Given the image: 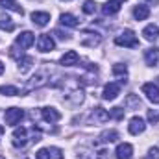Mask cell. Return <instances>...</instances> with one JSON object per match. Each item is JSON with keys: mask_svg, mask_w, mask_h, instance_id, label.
<instances>
[{"mask_svg": "<svg viewBox=\"0 0 159 159\" xmlns=\"http://www.w3.org/2000/svg\"><path fill=\"white\" fill-rule=\"evenodd\" d=\"M56 35H57V37H59V39H69V35H67V34H63V32H59V30H56Z\"/></svg>", "mask_w": 159, "mask_h": 159, "instance_id": "obj_34", "label": "cell"}, {"mask_svg": "<svg viewBox=\"0 0 159 159\" xmlns=\"http://www.w3.org/2000/svg\"><path fill=\"white\" fill-rule=\"evenodd\" d=\"M41 117H43L44 122L54 124V122H57V120L61 119V113H59L56 107H43V109H41Z\"/></svg>", "mask_w": 159, "mask_h": 159, "instance_id": "obj_7", "label": "cell"}, {"mask_svg": "<svg viewBox=\"0 0 159 159\" xmlns=\"http://www.w3.org/2000/svg\"><path fill=\"white\" fill-rule=\"evenodd\" d=\"M115 156H117V159H131L133 157V146L129 143H122L117 146Z\"/></svg>", "mask_w": 159, "mask_h": 159, "instance_id": "obj_10", "label": "cell"}, {"mask_svg": "<svg viewBox=\"0 0 159 159\" xmlns=\"http://www.w3.org/2000/svg\"><path fill=\"white\" fill-rule=\"evenodd\" d=\"M0 28L6 30V32H13V30H15V24L11 22V19H9L7 15H2V17H0Z\"/></svg>", "mask_w": 159, "mask_h": 159, "instance_id": "obj_24", "label": "cell"}, {"mask_svg": "<svg viewBox=\"0 0 159 159\" xmlns=\"http://www.w3.org/2000/svg\"><path fill=\"white\" fill-rule=\"evenodd\" d=\"M115 141H119V131L117 129H107V131H104L100 137H98V144H106V143H115Z\"/></svg>", "mask_w": 159, "mask_h": 159, "instance_id": "obj_15", "label": "cell"}, {"mask_svg": "<svg viewBox=\"0 0 159 159\" xmlns=\"http://www.w3.org/2000/svg\"><path fill=\"white\" fill-rule=\"evenodd\" d=\"M124 111H126V109H122V107H113V109H109V119L122 120L124 119Z\"/></svg>", "mask_w": 159, "mask_h": 159, "instance_id": "obj_26", "label": "cell"}, {"mask_svg": "<svg viewBox=\"0 0 159 159\" xmlns=\"http://www.w3.org/2000/svg\"><path fill=\"white\" fill-rule=\"evenodd\" d=\"M157 59H159V48H148V50L144 52V61H146V65L154 67V65L157 63Z\"/></svg>", "mask_w": 159, "mask_h": 159, "instance_id": "obj_20", "label": "cell"}, {"mask_svg": "<svg viewBox=\"0 0 159 159\" xmlns=\"http://www.w3.org/2000/svg\"><path fill=\"white\" fill-rule=\"evenodd\" d=\"M0 94H4V96H17L19 89L15 85H0Z\"/></svg>", "mask_w": 159, "mask_h": 159, "instance_id": "obj_25", "label": "cell"}, {"mask_svg": "<svg viewBox=\"0 0 159 159\" xmlns=\"http://www.w3.org/2000/svg\"><path fill=\"white\" fill-rule=\"evenodd\" d=\"M124 107L126 109H141L143 107V102L137 94H128L126 100H124Z\"/></svg>", "mask_w": 159, "mask_h": 159, "instance_id": "obj_16", "label": "cell"}, {"mask_svg": "<svg viewBox=\"0 0 159 159\" xmlns=\"http://www.w3.org/2000/svg\"><path fill=\"white\" fill-rule=\"evenodd\" d=\"M35 159H52V156H50V150H48V148H41V150H37Z\"/></svg>", "mask_w": 159, "mask_h": 159, "instance_id": "obj_30", "label": "cell"}, {"mask_svg": "<svg viewBox=\"0 0 159 159\" xmlns=\"http://www.w3.org/2000/svg\"><path fill=\"white\" fill-rule=\"evenodd\" d=\"M91 120L93 124H104L109 120V111H106L104 107H94L91 113Z\"/></svg>", "mask_w": 159, "mask_h": 159, "instance_id": "obj_11", "label": "cell"}, {"mask_svg": "<svg viewBox=\"0 0 159 159\" xmlns=\"http://www.w3.org/2000/svg\"><path fill=\"white\" fill-rule=\"evenodd\" d=\"M0 159H6V157H2V156H0Z\"/></svg>", "mask_w": 159, "mask_h": 159, "instance_id": "obj_39", "label": "cell"}, {"mask_svg": "<svg viewBox=\"0 0 159 159\" xmlns=\"http://www.w3.org/2000/svg\"><path fill=\"white\" fill-rule=\"evenodd\" d=\"M32 22L35 24V26H46L48 22H50V13H46V11H34L32 13Z\"/></svg>", "mask_w": 159, "mask_h": 159, "instance_id": "obj_12", "label": "cell"}, {"mask_svg": "<svg viewBox=\"0 0 159 159\" xmlns=\"http://www.w3.org/2000/svg\"><path fill=\"white\" fill-rule=\"evenodd\" d=\"M94 11H96V4H94V0H85V2H83V13L93 15Z\"/></svg>", "mask_w": 159, "mask_h": 159, "instance_id": "obj_28", "label": "cell"}, {"mask_svg": "<svg viewBox=\"0 0 159 159\" xmlns=\"http://www.w3.org/2000/svg\"><path fill=\"white\" fill-rule=\"evenodd\" d=\"M120 4H122V0H107L106 4H102V13L104 15H115V13H119Z\"/></svg>", "mask_w": 159, "mask_h": 159, "instance_id": "obj_13", "label": "cell"}, {"mask_svg": "<svg viewBox=\"0 0 159 159\" xmlns=\"http://www.w3.org/2000/svg\"><path fill=\"white\" fill-rule=\"evenodd\" d=\"M120 94V85L119 83H115V81H109L106 87H104V93H102V96H104V100H115L117 96Z\"/></svg>", "mask_w": 159, "mask_h": 159, "instance_id": "obj_5", "label": "cell"}, {"mask_svg": "<svg viewBox=\"0 0 159 159\" xmlns=\"http://www.w3.org/2000/svg\"><path fill=\"white\" fill-rule=\"evenodd\" d=\"M133 17H135L137 20H144V19H148V17H150V7L144 6V4L135 6V7H133Z\"/></svg>", "mask_w": 159, "mask_h": 159, "instance_id": "obj_17", "label": "cell"}, {"mask_svg": "<svg viewBox=\"0 0 159 159\" xmlns=\"http://www.w3.org/2000/svg\"><path fill=\"white\" fill-rule=\"evenodd\" d=\"M46 78H48L46 70H41V72H37V74L32 78L30 85H28V89H37V87H41V85H44V83H46Z\"/></svg>", "mask_w": 159, "mask_h": 159, "instance_id": "obj_18", "label": "cell"}, {"mask_svg": "<svg viewBox=\"0 0 159 159\" xmlns=\"http://www.w3.org/2000/svg\"><path fill=\"white\" fill-rule=\"evenodd\" d=\"M54 46H56V43L48 34L39 35V39H37V50L39 52H50V50H54Z\"/></svg>", "mask_w": 159, "mask_h": 159, "instance_id": "obj_8", "label": "cell"}, {"mask_svg": "<svg viewBox=\"0 0 159 159\" xmlns=\"http://www.w3.org/2000/svg\"><path fill=\"white\" fill-rule=\"evenodd\" d=\"M34 41H35V35H34L32 32H28V30H26V32H22L20 35H17L15 44H17V46H20V48L24 50V48H30V46L34 44Z\"/></svg>", "mask_w": 159, "mask_h": 159, "instance_id": "obj_6", "label": "cell"}, {"mask_svg": "<svg viewBox=\"0 0 159 159\" xmlns=\"http://www.w3.org/2000/svg\"><path fill=\"white\" fill-rule=\"evenodd\" d=\"M115 43H117L119 46H126V48H135V46H139V39H137V35H135L133 30H124L120 35L115 37Z\"/></svg>", "mask_w": 159, "mask_h": 159, "instance_id": "obj_1", "label": "cell"}, {"mask_svg": "<svg viewBox=\"0 0 159 159\" xmlns=\"http://www.w3.org/2000/svg\"><path fill=\"white\" fill-rule=\"evenodd\" d=\"M144 129H146V124H144V120L141 119V117H133V119L129 120V124H128V131L131 135H139Z\"/></svg>", "mask_w": 159, "mask_h": 159, "instance_id": "obj_9", "label": "cell"}, {"mask_svg": "<svg viewBox=\"0 0 159 159\" xmlns=\"http://www.w3.org/2000/svg\"><path fill=\"white\" fill-rule=\"evenodd\" d=\"M98 159H107V152L106 150H100L98 152Z\"/></svg>", "mask_w": 159, "mask_h": 159, "instance_id": "obj_35", "label": "cell"}, {"mask_svg": "<svg viewBox=\"0 0 159 159\" xmlns=\"http://www.w3.org/2000/svg\"><path fill=\"white\" fill-rule=\"evenodd\" d=\"M6 2H13V0H6Z\"/></svg>", "mask_w": 159, "mask_h": 159, "instance_id": "obj_38", "label": "cell"}, {"mask_svg": "<svg viewBox=\"0 0 159 159\" xmlns=\"http://www.w3.org/2000/svg\"><path fill=\"white\" fill-rule=\"evenodd\" d=\"M69 100L74 102V104H81V102H83V91H76V93H72V94L69 96Z\"/></svg>", "mask_w": 159, "mask_h": 159, "instance_id": "obj_29", "label": "cell"}, {"mask_svg": "<svg viewBox=\"0 0 159 159\" xmlns=\"http://www.w3.org/2000/svg\"><path fill=\"white\" fill-rule=\"evenodd\" d=\"M78 61H80V56L74 52V50L65 52V54H63V57H61V65H63V67H74Z\"/></svg>", "mask_w": 159, "mask_h": 159, "instance_id": "obj_14", "label": "cell"}, {"mask_svg": "<svg viewBox=\"0 0 159 159\" xmlns=\"http://www.w3.org/2000/svg\"><path fill=\"white\" fill-rule=\"evenodd\" d=\"M22 119H24V111L20 107H7L4 113V120L7 126H17Z\"/></svg>", "mask_w": 159, "mask_h": 159, "instance_id": "obj_3", "label": "cell"}, {"mask_svg": "<svg viewBox=\"0 0 159 159\" xmlns=\"http://www.w3.org/2000/svg\"><path fill=\"white\" fill-rule=\"evenodd\" d=\"M32 65H34V57H30V56H22V57L19 59V70H20L22 74L28 72Z\"/></svg>", "mask_w": 159, "mask_h": 159, "instance_id": "obj_23", "label": "cell"}, {"mask_svg": "<svg viewBox=\"0 0 159 159\" xmlns=\"http://www.w3.org/2000/svg\"><path fill=\"white\" fill-rule=\"evenodd\" d=\"M13 139H11V143H13V146L15 148H24L32 139L28 137V129L26 128H15V131H13V135H11Z\"/></svg>", "mask_w": 159, "mask_h": 159, "instance_id": "obj_2", "label": "cell"}, {"mask_svg": "<svg viewBox=\"0 0 159 159\" xmlns=\"http://www.w3.org/2000/svg\"><path fill=\"white\" fill-rule=\"evenodd\" d=\"M143 93L146 94V98L152 104H159V87L156 83H144L143 85Z\"/></svg>", "mask_w": 159, "mask_h": 159, "instance_id": "obj_4", "label": "cell"}, {"mask_svg": "<svg viewBox=\"0 0 159 159\" xmlns=\"http://www.w3.org/2000/svg\"><path fill=\"white\" fill-rule=\"evenodd\" d=\"M113 74L120 78V83H126V76H128V69H126V65H122V63L113 65Z\"/></svg>", "mask_w": 159, "mask_h": 159, "instance_id": "obj_22", "label": "cell"}, {"mask_svg": "<svg viewBox=\"0 0 159 159\" xmlns=\"http://www.w3.org/2000/svg\"><path fill=\"white\" fill-rule=\"evenodd\" d=\"M0 6H4V7H7V9H13V11H17L19 15H24V9H22L20 6H17L15 2H6V0H4V2H0Z\"/></svg>", "mask_w": 159, "mask_h": 159, "instance_id": "obj_27", "label": "cell"}, {"mask_svg": "<svg viewBox=\"0 0 159 159\" xmlns=\"http://www.w3.org/2000/svg\"><path fill=\"white\" fill-rule=\"evenodd\" d=\"M59 22H61L63 26H69V28H78V24H80V20L74 15H70V13H63V15L59 17Z\"/></svg>", "mask_w": 159, "mask_h": 159, "instance_id": "obj_21", "label": "cell"}, {"mask_svg": "<svg viewBox=\"0 0 159 159\" xmlns=\"http://www.w3.org/2000/svg\"><path fill=\"white\" fill-rule=\"evenodd\" d=\"M63 2H72V0H63Z\"/></svg>", "mask_w": 159, "mask_h": 159, "instance_id": "obj_37", "label": "cell"}, {"mask_svg": "<svg viewBox=\"0 0 159 159\" xmlns=\"http://www.w3.org/2000/svg\"><path fill=\"white\" fill-rule=\"evenodd\" d=\"M146 117H148V120H150L152 124H157V122H159V111H157V109H150Z\"/></svg>", "mask_w": 159, "mask_h": 159, "instance_id": "obj_31", "label": "cell"}, {"mask_svg": "<svg viewBox=\"0 0 159 159\" xmlns=\"http://www.w3.org/2000/svg\"><path fill=\"white\" fill-rule=\"evenodd\" d=\"M150 157L152 159H159V150L157 148H152V150H150Z\"/></svg>", "mask_w": 159, "mask_h": 159, "instance_id": "obj_33", "label": "cell"}, {"mask_svg": "<svg viewBox=\"0 0 159 159\" xmlns=\"http://www.w3.org/2000/svg\"><path fill=\"white\" fill-rule=\"evenodd\" d=\"M50 150V156L52 159H61L63 157V152H61V148H56V146H52V148H48Z\"/></svg>", "mask_w": 159, "mask_h": 159, "instance_id": "obj_32", "label": "cell"}, {"mask_svg": "<svg viewBox=\"0 0 159 159\" xmlns=\"http://www.w3.org/2000/svg\"><path fill=\"white\" fill-rule=\"evenodd\" d=\"M143 35H144V39L146 41H156L159 37V26H156V24H148L144 30H143Z\"/></svg>", "mask_w": 159, "mask_h": 159, "instance_id": "obj_19", "label": "cell"}, {"mask_svg": "<svg viewBox=\"0 0 159 159\" xmlns=\"http://www.w3.org/2000/svg\"><path fill=\"white\" fill-rule=\"evenodd\" d=\"M2 74H4V63L0 61V76H2Z\"/></svg>", "mask_w": 159, "mask_h": 159, "instance_id": "obj_36", "label": "cell"}]
</instances>
